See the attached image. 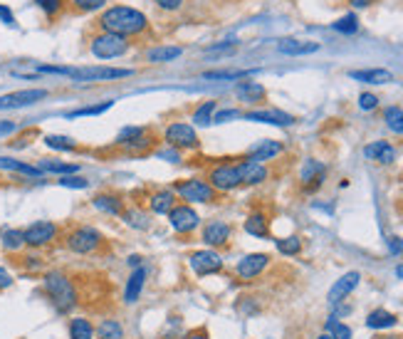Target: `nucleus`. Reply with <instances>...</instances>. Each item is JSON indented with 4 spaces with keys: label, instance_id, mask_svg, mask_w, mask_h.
<instances>
[{
    "label": "nucleus",
    "instance_id": "15",
    "mask_svg": "<svg viewBox=\"0 0 403 339\" xmlns=\"http://www.w3.org/2000/svg\"><path fill=\"white\" fill-rule=\"evenodd\" d=\"M230 235H233V228L223 221H210L203 228V243L208 248H223V245L230 243Z\"/></svg>",
    "mask_w": 403,
    "mask_h": 339
},
{
    "label": "nucleus",
    "instance_id": "49",
    "mask_svg": "<svg viewBox=\"0 0 403 339\" xmlns=\"http://www.w3.org/2000/svg\"><path fill=\"white\" fill-rule=\"evenodd\" d=\"M35 3H37V6L47 13V15H55V13L62 8V0H35Z\"/></svg>",
    "mask_w": 403,
    "mask_h": 339
},
{
    "label": "nucleus",
    "instance_id": "3",
    "mask_svg": "<svg viewBox=\"0 0 403 339\" xmlns=\"http://www.w3.org/2000/svg\"><path fill=\"white\" fill-rule=\"evenodd\" d=\"M40 72L50 74H65L77 82H107V79H121L129 77L131 69H119V67H45L42 65Z\"/></svg>",
    "mask_w": 403,
    "mask_h": 339
},
{
    "label": "nucleus",
    "instance_id": "56",
    "mask_svg": "<svg viewBox=\"0 0 403 339\" xmlns=\"http://www.w3.org/2000/svg\"><path fill=\"white\" fill-rule=\"evenodd\" d=\"M17 129V124L15 122H0V136H8V134H12V131Z\"/></svg>",
    "mask_w": 403,
    "mask_h": 339
},
{
    "label": "nucleus",
    "instance_id": "27",
    "mask_svg": "<svg viewBox=\"0 0 403 339\" xmlns=\"http://www.w3.org/2000/svg\"><path fill=\"white\" fill-rule=\"evenodd\" d=\"M183 55L181 47L176 45H161V47H151L146 52V60L153 65H164V63H171V60H178Z\"/></svg>",
    "mask_w": 403,
    "mask_h": 339
},
{
    "label": "nucleus",
    "instance_id": "12",
    "mask_svg": "<svg viewBox=\"0 0 403 339\" xmlns=\"http://www.w3.org/2000/svg\"><path fill=\"white\" fill-rule=\"evenodd\" d=\"M270 265V255L267 253H250L245 255L243 261L235 265V272H238L240 280H255L265 272V267Z\"/></svg>",
    "mask_w": 403,
    "mask_h": 339
},
{
    "label": "nucleus",
    "instance_id": "17",
    "mask_svg": "<svg viewBox=\"0 0 403 339\" xmlns=\"http://www.w3.org/2000/svg\"><path fill=\"white\" fill-rule=\"evenodd\" d=\"M282 154V144L275 142V139H262V142L252 144L250 149H248V161H257V164H265V161H270V158L280 156Z\"/></svg>",
    "mask_w": 403,
    "mask_h": 339
},
{
    "label": "nucleus",
    "instance_id": "2",
    "mask_svg": "<svg viewBox=\"0 0 403 339\" xmlns=\"http://www.w3.org/2000/svg\"><path fill=\"white\" fill-rule=\"evenodd\" d=\"M45 292L47 297L52 300V305H55L57 312H72L74 307H77V290H74L72 280H69L67 275H65L62 270H50L45 275Z\"/></svg>",
    "mask_w": 403,
    "mask_h": 339
},
{
    "label": "nucleus",
    "instance_id": "19",
    "mask_svg": "<svg viewBox=\"0 0 403 339\" xmlns=\"http://www.w3.org/2000/svg\"><path fill=\"white\" fill-rule=\"evenodd\" d=\"M173 206H176V193H173V188H159V191L151 193V198H148V208L156 215H169Z\"/></svg>",
    "mask_w": 403,
    "mask_h": 339
},
{
    "label": "nucleus",
    "instance_id": "30",
    "mask_svg": "<svg viewBox=\"0 0 403 339\" xmlns=\"http://www.w3.org/2000/svg\"><path fill=\"white\" fill-rule=\"evenodd\" d=\"M245 231L255 238H267L270 235V223L262 213H250L245 218Z\"/></svg>",
    "mask_w": 403,
    "mask_h": 339
},
{
    "label": "nucleus",
    "instance_id": "34",
    "mask_svg": "<svg viewBox=\"0 0 403 339\" xmlns=\"http://www.w3.org/2000/svg\"><path fill=\"white\" fill-rule=\"evenodd\" d=\"M250 74L252 69H208L203 72V79H245Z\"/></svg>",
    "mask_w": 403,
    "mask_h": 339
},
{
    "label": "nucleus",
    "instance_id": "46",
    "mask_svg": "<svg viewBox=\"0 0 403 339\" xmlns=\"http://www.w3.org/2000/svg\"><path fill=\"white\" fill-rule=\"evenodd\" d=\"M60 186H65V188H87L89 186V181L87 179H82V176H62L60 179Z\"/></svg>",
    "mask_w": 403,
    "mask_h": 339
},
{
    "label": "nucleus",
    "instance_id": "25",
    "mask_svg": "<svg viewBox=\"0 0 403 339\" xmlns=\"http://www.w3.org/2000/svg\"><path fill=\"white\" fill-rule=\"evenodd\" d=\"M349 77L357 82H366V85H388L393 79V74L388 69H352Z\"/></svg>",
    "mask_w": 403,
    "mask_h": 339
},
{
    "label": "nucleus",
    "instance_id": "10",
    "mask_svg": "<svg viewBox=\"0 0 403 339\" xmlns=\"http://www.w3.org/2000/svg\"><path fill=\"white\" fill-rule=\"evenodd\" d=\"M169 223H171V228H173L176 233L186 235V233H194L196 228L200 226V215L196 213V210L191 208L188 204L173 206V208H171V213H169Z\"/></svg>",
    "mask_w": 403,
    "mask_h": 339
},
{
    "label": "nucleus",
    "instance_id": "53",
    "mask_svg": "<svg viewBox=\"0 0 403 339\" xmlns=\"http://www.w3.org/2000/svg\"><path fill=\"white\" fill-rule=\"evenodd\" d=\"M156 6L164 8V10H178L183 6V0H156Z\"/></svg>",
    "mask_w": 403,
    "mask_h": 339
},
{
    "label": "nucleus",
    "instance_id": "37",
    "mask_svg": "<svg viewBox=\"0 0 403 339\" xmlns=\"http://www.w3.org/2000/svg\"><path fill=\"white\" fill-rule=\"evenodd\" d=\"M384 122L393 134H403V109L401 107H388L384 112Z\"/></svg>",
    "mask_w": 403,
    "mask_h": 339
},
{
    "label": "nucleus",
    "instance_id": "60",
    "mask_svg": "<svg viewBox=\"0 0 403 339\" xmlns=\"http://www.w3.org/2000/svg\"><path fill=\"white\" fill-rule=\"evenodd\" d=\"M396 272H398V277H403V265H401V267H398V270H396Z\"/></svg>",
    "mask_w": 403,
    "mask_h": 339
},
{
    "label": "nucleus",
    "instance_id": "29",
    "mask_svg": "<svg viewBox=\"0 0 403 339\" xmlns=\"http://www.w3.org/2000/svg\"><path fill=\"white\" fill-rule=\"evenodd\" d=\"M396 322H398V317L388 310H374V312H369V317H366V327L369 329H388Z\"/></svg>",
    "mask_w": 403,
    "mask_h": 339
},
{
    "label": "nucleus",
    "instance_id": "6",
    "mask_svg": "<svg viewBox=\"0 0 403 339\" xmlns=\"http://www.w3.org/2000/svg\"><path fill=\"white\" fill-rule=\"evenodd\" d=\"M89 50H92V55L99 57V60H117V57L129 52V40L121 38V35L102 33L92 40Z\"/></svg>",
    "mask_w": 403,
    "mask_h": 339
},
{
    "label": "nucleus",
    "instance_id": "57",
    "mask_svg": "<svg viewBox=\"0 0 403 339\" xmlns=\"http://www.w3.org/2000/svg\"><path fill=\"white\" fill-rule=\"evenodd\" d=\"M129 267H142V258H139V255H129Z\"/></svg>",
    "mask_w": 403,
    "mask_h": 339
},
{
    "label": "nucleus",
    "instance_id": "13",
    "mask_svg": "<svg viewBox=\"0 0 403 339\" xmlns=\"http://www.w3.org/2000/svg\"><path fill=\"white\" fill-rule=\"evenodd\" d=\"M47 97V90H20V92H10V94L0 97V109H20V107H30V104L42 102Z\"/></svg>",
    "mask_w": 403,
    "mask_h": 339
},
{
    "label": "nucleus",
    "instance_id": "8",
    "mask_svg": "<svg viewBox=\"0 0 403 339\" xmlns=\"http://www.w3.org/2000/svg\"><path fill=\"white\" fill-rule=\"evenodd\" d=\"M208 183L216 188V193L235 191L240 186V174L235 164H216L208 171Z\"/></svg>",
    "mask_w": 403,
    "mask_h": 339
},
{
    "label": "nucleus",
    "instance_id": "59",
    "mask_svg": "<svg viewBox=\"0 0 403 339\" xmlns=\"http://www.w3.org/2000/svg\"><path fill=\"white\" fill-rule=\"evenodd\" d=\"M317 339H332V334H319Z\"/></svg>",
    "mask_w": 403,
    "mask_h": 339
},
{
    "label": "nucleus",
    "instance_id": "5",
    "mask_svg": "<svg viewBox=\"0 0 403 339\" xmlns=\"http://www.w3.org/2000/svg\"><path fill=\"white\" fill-rule=\"evenodd\" d=\"M102 245H104V235L92 226H77L67 235V248L77 255H89L102 248Z\"/></svg>",
    "mask_w": 403,
    "mask_h": 339
},
{
    "label": "nucleus",
    "instance_id": "54",
    "mask_svg": "<svg viewBox=\"0 0 403 339\" xmlns=\"http://www.w3.org/2000/svg\"><path fill=\"white\" fill-rule=\"evenodd\" d=\"M183 339H210V334H208V329L205 327H198V329H191V332H188Z\"/></svg>",
    "mask_w": 403,
    "mask_h": 339
},
{
    "label": "nucleus",
    "instance_id": "36",
    "mask_svg": "<svg viewBox=\"0 0 403 339\" xmlns=\"http://www.w3.org/2000/svg\"><path fill=\"white\" fill-rule=\"evenodd\" d=\"M216 109H218V104L213 102V99H210V102L198 104V107H196V112H194V122H196V124H200V126L210 124V122H213V117H216Z\"/></svg>",
    "mask_w": 403,
    "mask_h": 339
},
{
    "label": "nucleus",
    "instance_id": "35",
    "mask_svg": "<svg viewBox=\"0 0 403 339\" xmlns=\"http://www.w3.org/2000/svg\"><path fill=\"white\" fill-rule=\"evenodd\" d=\"M0 169H8V171H20L25 176H42V171L37 166H30L25 161H15V158H0Z\"/></svg>",
    "mask_w": 403,
    "mask_h": 339
},
{
    "label": "nucleus",
    "instance_id": "22",
    "mask_svg": "<svg viewBox=\"0 0 403 339\" xmlns=\"http://www.w3.org/2000/svg\"><path fill=\"white\" fill-rule=\"evenodd\" d=\"M235 94H238V99L245 104H260V102H265L267 92L260 82H238Z\"/></svg>",
    "mask_w": 403,
    "mask_h": 339
},
{
    "label": "nucleus",
    "instance_id": "33",
    "mask_svg": "<svg viewBox=\"0 0 403 339\" xmlns=\"http://www.w3.org/2000/svg\"><path fill=\"white\" fill-rule=\"evenodd\" d=\"M121 218H124L126 226L137 228V231H146V228H148V215L144 213V210H139V208L124 210V213H121Z\"/></svg>",
    "mask_w": 403,
    "mask_h": 339
},
{
    "label": "nucleus",
    "instance_id": "14",
    "mask_svg": "<svg viewBox=\"0 0 403 339\" xmlns=\"http://www.w3.org/2000/svg\"><path fill=\"white\" fill-rule=\"evenodd\" d=\"M248 122H260V124H273V126H290L295 124V117L280 109H255V112L243 114Z\"/></svg>",
    "mask_w": 403,
    "mask_h": 339
},
{
    "label": "nucleus",
    "instance_id": "18",
    "mask_svg": "<svg viewBox=\"0 0 403 339\" xmlns=\"http://www.w3.org/2000/svg\"><path fill=\"white\" fill-rule=\"evenodd\" d=\"M238 166V174H240V183H245V186H257V183L267 181V169L265 164H257V161H240Z\"/></svg>",
    "mask_w": 403,
    "mask_h": 339
},
{
    "label": "nucleus",
    "instance_id": "26",
    "mask_svg": "<svg viewBox=\"0 0 403 339\" xmlns=\"http://www.w3.org/2000/svg\"><path fill=\"white\" fill-rule=\"evenodd\" d=\"M277 50L282 55H312L319 50V42H305V40H280Z\"/></svg>",
    "mask_w": 403,
    "mask_h": 339
},
{
    "label": "nucleus",
    "instance_id": "38",
    "mask_svg": "<svg viewBox=\"0 0 403 339\" xmlns=\"http://www.w3.org/2000/svg\"><path fill=\"white\" fill-rule=\"evenodd\" d=\"M275 245H277V250L282 255H300V250H302V240L297 235H290V238H277L275 240Z\"/></svg>",
    "mask_w": 403,
    "mask_h": 339
},
{
    "label": "nucleus",
    "instance_id": "45",
    "mask_svg": "<svg viewBox=\"0 0 403 339\" xmlns=\"http://www.w3.org/2000/svg\"><path fill=\"white\" fill-rule=\"evenodd\" d=\"M104 3H107V0H72V6L82 13L99 10V8H104Z\"/></svg>",
    "mask_w": 403,
    "mask_h": 339
},
{
    "label": "nucleus",
    "instance_id": "39",
    "mask_svg": "<svg viewBox=\"0 0 403 339\" xmlns=\"http://www.w3.org/2000/svg\"><path fill=\"white\" fill-rule=\"evenodd\" d=\"M45 144L50 149H57V151H72V149H77L74 139H69V136H60V134L45 136Z\"/></svg>",
    "mask_w": 403,
    "mask_h": 339
},
{
    "label": "nucleus",
    "instance_id": "1",
    "mask_svg": "<svg viewBox=\"0 0 403 339\" xmlns=\"http://www.w3.org/2000/svg\"><path fill=\"white\" fill-rule=\"evenodd\" d=\"M99 25H102L104 33L129 38V35H142L148 28V17L142 10H137V8L114 6L102 13Z\"/></svg>",
    "mask_w": 403,
    "mask_h": 339
},
{
    "label": "nucleus",
    "instance_id": "9",
    "mask_svg": "<svg viewBox=\"0 0 403 339\" xmlns=\"http://www.w3.org/2000/svg\"><path fill=\"white\" fill-rule=\"evenodd\" d=\"M191 267L198 277H205V275H216V272L223 270V258L221 253H216L213 248H203V250H194L191 258H188Z\"/></svg>",
    "mask_w": 403,
    "mask_h": 339
},
{
    "label": "nucleus",
    "instance_id": "48",
    "mask_svg": "<svg viewBox=\"0 0 403 339\" xmlns=\"http://www.w3.org/2000/svg\"><path fill=\"white\" fill-rule=\"evenodd\" d=\"M240 117H243V114H240L238 109H223V112H216L213 122H216V124H225L230 119H240Z\"/></svg>",
    "mask_w": 403,
    "mask_h": 339
},
{
    "label": "nucleus",
    "instance_id": "21",
    "mask_svg": "<svg viewBox=\"0 0 403 339\" xmlns=\"http://www.w3.org/2000/svg\"><path fill=\"white\" fill-rule=\"evenodd\" d=\"M146 275H148L146 267H137V270L129 275V280H126V288H124V302H126V305H134V302L142 297V290H144V283H146Z\"/></svg>",
    "mask_w": 403,
    "mask_h": 339
},
{
    "label": "nucleus",
    "instance_id": "7",
    "mask_svg": "<svg viewBox=\"0 0 403 339\" xmlns=\"http://www.w3.org/2000/svg\"><path fill=\"white\" fill-rule=\"evenodd\" d=\"M164 139L169 147L178 149V151H194V149L200 147L198 142V134H196V129L191 124H183V122H176V124L166 126L164 131Z\"/></svg>",
    "mask_w": 403,
    "mask_h": 339
},
{
    "label": "nucleus",
    "instance_id": "41",
    "mask_svg": "<svg viewBox=\"0 0 403 339\" xmlns=\"http://www.w3.org/2000/svg\"><path fill=\"white\" fill-rule=\"evenodd\" d=\"M332 28L336 30V33H344V35H354L359 30V20H357V15L354 13H349V15H344V17H339Z\"/></svg>",
    "mask_w": 403,
    "mask_h": 339
},
{
    "label": "nucleus",
    "instance_id": "43",
    "mask_svg": "<svg viewBox=\"0 0 403 339\" xmlns=\"http://www.w3.org/2000/svg\"><path fill=\"white\" fill-rule=\"evenodd\" d=\"M114 102H102V104H94V107H82V109H74L69 112V119H77V117H97V114H104L107 109H112Z\"/></svg>",
    "mask_w": 403,
    "mask_h": 339
},
{
    "label": "nucleus",
    "instance_id": "40",
    "mask_svg": "<svg viewBox=\"0 0 403 339\" xmlns=\"http://www.w3.org/2000/svg\"><path fill=\"white\" fill-rule=\"evenodd\" d=\"M0 240H3V248L6 250H20L25 245L23 231H6L0 235Z\"/></svg>",
    "mask_w": 403,
    "mask_h": 339
},
{
    "label": "nucleus",
    "instance_id": "42",
    "mask_svg": "<svg viewBox=\"0 0 403 339\" xmlns=\"http://www.w3.org/2000/svg\"><path fill=\"white\" fill-rule=\"evenodd\" d=\"M327 334H332V339H352V327H349V324L336 322V317H329V322H327Z\"/></svg>",
    "mask_w": 403,
    "mask_h": 339
},
{
    "label": "nucleus",
    "instance_id": "32",
    "mask_svg": "<svg viewBox=\"0 0 403 339\" xmlns=\"http://www.w3.org/2000/svg\"><path fill=\"white\" fill-rule=\"evenodd\" d=\"M97 339H124V327L119 320H102L97 327Z\"/></svg>",
    "mask_w": 403,
    "mask_h": 339
},
{
    "label": "nucleus",
    "instance_id": "24",
    "mask_svg": "<svg viewBox=\"0 0 403 339\" xmlns=\"http://www.w3.org/2000/svg\"><path fill=\"white\" fill-rule=\"evenodd\" d=\"M94 208L102 210L107 215H121L124 213V201H121L117 193H99V196L92 198Z\"/></svg>",
    "mask_w": 403,
    "mask_h": 339
},
{
    "label": "nucleus",
    "instance_id": "4",
    "mask_svg": "<svg viewBox=\"0 0 403 339\" xmlns=\"http://www.w3.org/2000/svg\"><path fill=\"white\" fill-rule=\"evenodd\" d=\"M173 193L181 196V201L191 204H213L216 201V188L203 179H181L173 183Z\"/></svg>",
    "mask_w": 403,
    "mask_h": 339
},
{
    "label": "nucleus",
    "instance_id": "31",
    "mask_svg": "<svg viewBox=\"0 0 403 339\" xmlns=\"http://www.w3.org/2000/svg\"><path fill=\"white\" fill-rule=\"evenodd\" d=\"M37 169L45 174V171H50V174H65V176H72L80 171V166L77 164H65V161H57V158H40V164H37Z\"/></svg>",
    "mask_w": 403,
    "mask_h": 339
},
{
    "label": "nucleus",
    "instance_id": "23",
    "mask_svg": "<svg viewBox=\"0 0 403 339\" xmlns=\"http://www.w3.org/2000/svg\"><path fill=\"white\" fill-rule=\"evenodd\" d=\"M324 176H327V169H324V164H319V161H307V164L302 166L300 179H302V183H305V186L312 191V188L322 186Z\"/></svg>",
    "mask_w": 403,
    "mask_h": 339
},
{
    "label": "nucleus",
    "instance_id": "44",
    "mask_svg": "<svg viewBox=\"0 0 403 339\" xmlns=\"http://www.w3.org/2000/svg\"><path fill=\"white\" fill-rule=\"evenodd\" d=\"M144 131H146L144 126H124V129L119 131V136H117V144H119V147H129L131 142H137Z\"/></svg>",
    "mask_w": 403,
    "mask_h": 339
},
{
    "label": "nucleus",
    "instance_id": "11",
    "mask_svg": "<svg viewBox=\"0 0 403 339\" xmlns=\"http://www.w3.org/2000/svg\"><path fill=\"white\" fill-rule=\"evenodd\" d=\"M23 235H25V245H30V248H45V245H50L57 238V226L50 221H37L25 228Z\"/></svg>",
    "mask_w": 403,
    "mask_h": 339
},
{
    "label": "nucleus",
    "instance_id": "52",
    "mask_svg": "<svg viewBox=\"0 0 403 339\" xmlns=\"http://www.w3.org/2000/svg\"><path fill=\"white\" fill-rule=\"evenodd\" d=\"M388 253L391 255H401L403 253V240L401 238H388Z\"/></svg>",
    "mask_w": 403,
    "mask_h": 339
},
{
    "label": "nucleus",
    "instance_id": "58",
    "mask_svg": "<svg viewBox=\"0 0 403 339\" xmlns=\"http://www.w3.org/2000/svg\"><path fill=\"white\" fill-rule=\"evenodd\" d=\"M369 3H374V0H352V6H357V8L369 6Z\"/></svg>",
    "mask_w": 403,
    "mask_h": 339
},
{
    "label": "nucleus",
    "instance_id": "16",
    "mask_svg": "<svg viewBox=\"0 0 403 339\" xmlns=\"http://www.w3.org/2000/svg\"><path fill=\"white\" fill-rule=\"evenodd\" d=\"M359 280H361V275H359L357 270L347 272V275H341L339 280L332 285V290H329V297H327V300H329V305H339V302H344V297H349V295L357 290Z\"/></svg>",
    "mask_w": 403,
    "mask_h": 339
},
{
    "label": "nucleus",
    "instance_id": "51",
    "mask_svg": "<svg viewBox=\"0 0 403 339\" xmlns=\"http://www.w3.org/2000/svg\"><path fill=\"white\" fill-rule=\"evenodd\" d=\"M0 20L6 25H10V28H15V15H12L8 6H0Z\"/></svg>",
    "mask_w": 403,
    "mask_h": 339
},
{
    "label": "nucleus",
    "instance_id": "28",
    "mask_svg": "<svg viewBox=\"0 0 403 339\" xmlns=\"http://www.w3.org/2000/svg\"><path fill=\"white\" fill-rule=\"evenodd\" d=\"M97 329L92 327V322L87 317H74L69 320V339H94Z\"/></svg>",
    "mask_w": 403,
    "mask_h": 339
},
{
    "label": "nucleus",
    "instance_id": "47",
    "mask_svg": "<svg viewBox=\"0 0 403 339\" xmlns=\"http://www.w3.org/2000/svg\"><path fill=\"white\" fill-rule=\"evenodd\" d=\"M359 107H361L363 112H371V109L379 107V97L371 94V92H363V94L359 97Z\"/></svg>",
    "mask_w": 403,
    "mask_h": 339
},
{
    "label": "nucleus",
    "instance_id": "55",
    "mask_svg": "<svg viewBox=\"0 0 403 339\" xmlns=\"http://www.w3.org/2000/svg\"><path fill=\"white\" fill-rule=\"evenodd\" d=\"M12 285V275L6 270V267L0 265V290H6V288H10Z\"/></svg>",
    "mask_w": 403,
    "mask_h": 339
},
{
    "label": "nucleus",
    "instance_id": "50",
    "mask_svg": "<svg viewBox=\"0 0 403 339\" xmlns=\"http://www.w3.org/2000/svg\"><path fill=\"white\" fill-rule=\"evenodd\" d=\"M156 156L164 158V161H169V164H178L181 161V154H178V149H166V151H156Z\"/></svg>",
    "mask_w": 403,
    "mask_h": 339
},
{
    "label": "nucleus",
    "instance_id": "20",
    "mask_svg": "<svg viewBox=\"0 0 403 339\" xmlns=\"http://www.w3.org/2000/svg\"><path fill=\"white\" fill-rule=\"evenodd\" d=\"M363 156L371 158V161H376V164H381V166H388L396 161V149L388 142H374L363 149Z\"/></svg>",
    "mask_w": 403,
    "mask_h": 339
}]
</instances>
